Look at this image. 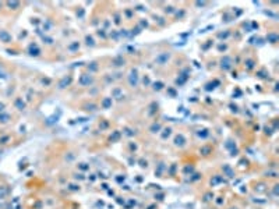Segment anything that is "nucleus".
<instances>
[{
  "instance_id": "1",
  "label": "nucleus",
  "mask_w": 279,
  "mask_h": 209,
  "mask_svg": "<svg viewBox=\"0 0 279 209\" xmlns=\"http://www.w3.org/2000/svg\"><path fill=\"white\" fill-rule=\"evenodd\" d=\"M184 144H186V138H184L181 134L176 135V138H174V145L176 146H184Z\"/></svg>"
},
{
  "instance_id": "2",
  "label": "nucleus",
  "mask_w": 279,
  "mask_h": 209,
  "mask_svg": "<svg viewBox=\"0 0 279 209\" xmlns=\"http://www.w3.org/2000/svg\"><path fill=\"white\" fill-rule=\"evenodd\" d=\"M0 39H1V42L7 43V42L11 41V35L8 34L7 31H0Z\"/></svg>"
},
{
  "instance_id": "3",
  "label": "nucleus",
  "mask_w": 279,
  "mask_h": 209,
  "mask_svg": "<svg viewBox=\"0 0 279 209\" xmlns=\"http://www.w3.org/2000/svg\"><path fill=\"white\" fill-rule=\"evenodd\" d=\"M91 82H92V78L89 76H87V74H82L81 78H80V84L81 85H89Z\"/></svg>"
},
{
  "instance_id": "4",
  "label": "nucleus",
  "mask_w": 279,
  "mask_h": 209,
  "mask_svg": "<svg viewBox=\"0 0 279 209\" xmlns=\"http://www.w3.org/2000/svg\"><path fill=\"white\" fill-rule=\"evenodd\" d=\"M166 60H169V54H168V53H163V54H161V56L156 59V63L165 64V63H166Z\"/></svg>"
},
{
  "instance_id": "5",
  "label": "nucleus",
  "mask_w": 279,
  "mask_h": 209,
  "mask_svg": "<svg viewBox=\"0 0 279 209\" xmlns=\"http://www.w3.org/2000/svg\"><path fill=\"white\" fill-rule=\"evenodd\" d=\"M130 84L131 85H137V71L134 70V71H131V77H130Z\"/></svg>"
},
{
  "instance_id": "6",
  "label": "nucleus",
  "mask_w": 279,
  "mask_h": 209,
  "mask_svg": "<svg viewBox=\"0 0 279 209\" xmlns=\"http://www.w3.org/2000/svg\"><path fill=\"white\" fill-rule=\"evenodd\" d=\"M112 106V98H105L103 102H102V107L103 109H108V107H110Z\"/></svg>"
},
{
  "instance_id": "7",
  "label": "nucleus",
  "mask_w": 279,
  "mask_h": 209,
  "mask_svg": "<svg viewBox=\"0 0 279 209\" xmlns=\"http://www.w3.org/2000/svg\"><path fill=\"white\" fill-rule=\"evenodd\" d=\"M222 169H223V172H226V173H227V176H229V177H233V172H232V169L229 167L227 165H225V166H223V167H222Z\"/></svg>"
},
{
  "instance_id": "8",
  "label": "nucleus",
  "mask_w": 279,
  "mask_h": 209,
  "mask_svg": "<svg viewBox=\"0 0 279 209\" xmlns=\"http://www.w3.org/2000/svg\"><path fill=\"white\" fill-rule=\"evenodd\" d=\"M70 81H71V78H64L63 81L60 82V88H64V85H69Z\"/></svg>"
},
{
  "instance_id": "9",
  "label": "nucleus",
  "mask_w": 279,
  "mask_h": 209,
  "mask_svg": "<svg viewBox=\"0 0 279 209\" xmlns=\"http://www.w3.org/2000/svg\"><path fill=\"white\" fill-rule=\"evenodd\" d=\"M158 130H161V124H154V126L151 127L152 133H158Z\"/></svg>"
},
{
  "instance_id": "10",
  "label": "nucleus",
  "mask_w": 279,
  "mask_h": 209,
  "mask_svg": "<svg viewBox=\"0 0 279 209\" xmlns=\"http://www.w3.org/2000/svg\"><path fill=\"white\" fill-rule=\"evenodd\" d=\"M7 194V190H4V188H1V191H0V199L1 198H4V195Z\"/></svg>"
},
{
  "instance_id": "11",
  "label": "nucleus",
  "mask_w": 279,
  "mask_h": 209,
  "mask_svg": "<svg viewBox=\"0 0 279 209\" xmlns=\"http://www.w3.org/2000/svg\"><path fill=\"white\" fill-rule=\"evenodd\" d=\"M163 87V84H162V82H158V84H155V87H154V88H155V89H158V91H159V89H161V88H162Z\"/></svg>"
},
{
  "instance_id": "12",
  "label": "nucleus",
  "mask_w": 279,
  "mask_h": 209,
  "mask_svg": "<svg viewBox=\"0 0 279 209\" xmlns=\"http://www.w3.org/2000/svg\"><path fill=\"white\" fill-rule=\"evenodd\" d=\"M7 4H8L10 7H18L20 6V3H7Z\"/></svg>"
}]
</instances>
